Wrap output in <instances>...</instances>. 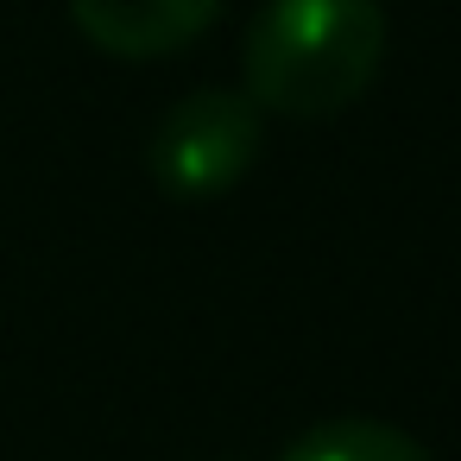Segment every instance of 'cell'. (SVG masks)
I'll return each mask as SVG.
<instances>
[{"instance_id":"1","label":"cell","mask_w":461,"mask_h":461,"mask_svg":"<svg viewBox=\"0 0 461 461\" xmlns=\"http://www.w3.org/2000/svg\"><path fill=\"white\" fill-rule=\"evenodd\" d=\"M385 64L379 0H266L247 32V102L285 121L354 108Z\"/></svg>"},{"instance_id":"4","label":"cell","mask_w":461,"mask_h":461,"mask_svg":"<svg viewBox=\"0 0 461 461\" xmlns=\"http://www.w3.org/2000/svg\"><path fill=\"white\" fill-rule=\"evenodd\" d=\"M278 461H429V448L385 417H329L303 429Z\"/></svg>"},{"instance_id":"3","label":"cell","mask_w":461,"mask_h":461,"mask_svg":"<svg viewBox=\"0 0 461 461\" xmlns=\"http://www.w3.org/2000/svg\"><path fill=\"white\" fill-rule=\"evenodd\" d=\"M221 14V0H70L77 32L127 64H152L171 58L184 45H196Z\"/></svg>"},{"instance_id":"2","label":"cell","mask_w":461,"mask_h":461,"mask_svg":"<svg viewBox=\"0 0 461 461\" xmlns=\"http://www.w3.org/2000/svg\"><path fill=\"white\" fill-rule=\"evenodd\" d=\"M266 146V114L240 89H190L152 133V184L171 203H215L228 196Z\"/></svg>"}]
</instances>
